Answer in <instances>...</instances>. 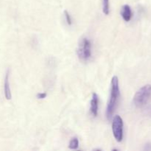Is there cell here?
I'll use <instances>...</instances> for the list:
<instances>
[{
    "mask_svg": "<svg viewBox=\"0 0 151 151\" xmlns=\"http://www.w3.org/2000/svg\"><path fill=\"white\" fill-rule=\"evenodd\" d=\"M119 97H120V91H119V81H118L117 77L114 76L111 79L110 98H109L107 109H106V117L109 120L112 117L114 113L117 108Z\"/></svg>",
    "mask_w": 151,
    "mask_h": 151,
    "instance_id": "6da1fadb",
    "label": "cell"
},
{
    "mask_svg": "<svg viewBox=\"0 0 151 151\" xmlns=\"http://www.w3.org/2000/svg\"><path fill=\"white\" fill-rule=\"evenodd\" d=\"M134 106L137 108H142L151 102V85L144 86L140 88L134 97Z\"/></svg>",
    "mask_w": 151,
    "mask_h": 151,
    "instance_id": "7a4b0ae2",
    "label": "cell"
},
{
    "mask_svg": "<svg viewBox=\"0 0 151 151\" xmlns=\"http://www.w3.org/2000/svg\"><path fill=\"white\" fill-rule=\"evenodd\" d=\"M78 58L83 62H87L91 57V43L87 38H83L80 41L77 50Z\"/></svg>",
    "mask_w": 151,
    "mask_h": 151,
    "instance_id": "3957f363",
    "label": "cell"
},
{
    "mask_svg": "<svg viewBox=\"0 0 151 151\" xmlns=\"http://www.w3.org/2000/svg\"><path fill=\"white\" fill-rule=\"evenodd\" d=\"M112 131L115 139L118 142H121L123 139V121L120 116H114L112 122Z\"/></svg>",
    "mask_w": 151,
    "mask_h": 151,
    "instance_id": "277c9868",
    "label": "cell"
},
{
    "mask_svg": "<svg viewBox=\"0 0 151 151\" xmlns=\"http://www.w3.org/2000/svg\"><path fill=\"white\" fill-rule=\"evenodd\" d=\"M98 96L96 93H93L91 104H90V111H91V114L94 117H96L97 116V114H98Z\"/></svg>",
    "mask_w": 151,
    "mask_h": 151,
    "instance_id": "5b68a950",
    "label": "cell"
},
{
    "mask_svg": "<svg viewBox=\"0 0 151 151\" xmlns=\"http://www.w3.org/2000/svg\"><path fill=\"white\" fill-rule=\"evenodd\" d=\"M9 75H10V70L7 71V73L5 75L4 78V96L7 100H10L12 97L11 91H10V83H9Z\"/></svg>",
    "mask_w": 151,
    "mask_h": 151,
    "instance_id": "8992f818",
    "label": "cell"
},
{
    "mask_svg": "<svg viewBox=\"0 0 151 151\" xmlns=\"http://www.w3.org/2000/svg\"><path fill=\"white\" fill-rule=\"evenodd\" d=\"M132 15L133 13L131 7L128 4H125L121 10V16H122V19L125 22H130L132 18Z\"/></svg>",
    "mask_w": 151,
    "mask_h": 151,
    "instance_id": "52a82bcc",
    "label": "cell"
},
{
    "mask_svg": "<svg viewBox=\"0 0 151 151\" xmlns=\"http://www.w3.org/2000/svg\"><path fill=\"white\" fill-rule=\"evenodd\" d=\"M78 146H79V141H78V138H76V137L72 138L69 142V148L72 149V150H76L78 148Z\"/></svg>",
    "mask_w": 151,
    "mask_h": 151,
    "instance_id": "ba28073f",
    "label": "cell"
},
{
    "mask_svg": "<svg viewBox=\"0 0 151 151\" xmlns=\"http://www.w3.org/2000/svg\"><path fill=\"white\" fill-rule=\"evenodd\" d=\"M103 11L105 15H109L110 13L109 0H103Z\"/></svg>",
    "mask_w": 151,
    "mask_h": 151,
    "instance_id": "9c48e42d",
    "label": "cell"
},
{
    "mask_svg": "<svg viewBox=\"0 0 151 151\" xmlns=\"http://www.w3.org/2000/svg\"><path fill=\"white\" fill-rule=\"evenodd\" d=\"M64 14H65V18H66V22H67L68 25L70 26V25H72V18H71L70 14H69L66 10H65L64 11Z\"/></svg>",
    "mask_w": 151,
    "mask_h": 151,
    "instance_id": "30bf717a",
    "label": "cell"
},
{
    "mask_svg": "<svg viewBox=\"0 0 151 151\" xmlns=\"http://www.w3.org/2000/svg\"><path fill=\"white\" fill-rule=\"evenodd\" d=\"M37 98L38 99H44L46 97H47V93L42 92V93H38L37 94Z\"/></svg>",
    "mask_w": 151,
    "mask_h": 151,
    "instance_id": "8fae6325",
    "label": "cell"
}]
</instances>
